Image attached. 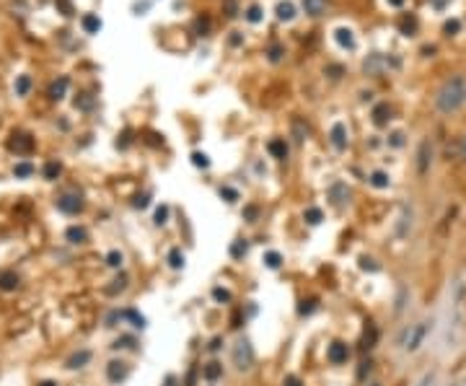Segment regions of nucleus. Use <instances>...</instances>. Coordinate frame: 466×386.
<instances>
[{
  "label": "nucleus",
  "mask_w": 466,
  "mask_h": 386,
  "mask_svg": "<svg viewBox=\"0 0 466 386\" xmlns=\"http://www.w3.org/2000/svg\"><path fill=\"white\" fill-rule=\"evenodd\" d=\"M262 18H264V13H262V8H259L257 3L246 8V21H249V24H259Z\"/></svg>",
  "instance_id": "nucleus-31"
},
{
  "label": "nucleus",
  "mask_w": 466,
  "mask_h": 386,
  "mask_svg": "<svg viewBox=\"0 0 466 386\" xmlns=\"http://www.w3.org/2000/svg\"><path fill=\"white\" fill-rule=\"evenodd\" d=\"M60 171H62L60 161H50V164H44V179H57Z\"/></svg>",
  "instance_id": "nucleus-32"
},
{
  "label": "nucleus",
  "mask_w": 466,
  "mask_h": 386,
  "mask_svg": "<svg viewBox=\"0 0 466 386\" xmlns=\"http://www.w3.org/2000/svg\"><path fill=\"white\" fill-rule=\"evenodd\" d=\"M246 252H249V246H246V241H236V244L231 246V254H233V257H244Z\"/></svg>",
  "instance_id": "nucleus-44"
},
{
  "label": "nucleus",
  "mask_w": 466,
  "mask_h": 386,
  "mask_svg": "<svg viewBox=\"0 0 466 386\" xmlns=\"http://www.w3.org/2000/svg\"><path fill=\"white\" fill-rule=\"evenodd\" d=\"M81 24H83V31H86V34H99V31H101V18L94 16V13H86V16L81 18Z\"/></svg>",
  "instance_id": "nucleus-22"
},
{
  "label": "nucleus",
  "mask_w": 466,
  "mask_h": 386,
  "mask_svg": "<svg viewBox=\"0 0 466 386\" xmlns=\"http://www.w3.org/2000/svg\"><path fill=\"white\" fill-rule=\"evenodd\" d=\"M275 16H277V21H282V24H290V21L295 18V5L290 3V0H280V3L275 5Z\"/></svg>",
  "instance_id": "nucleus-12"
},
{
  "label": "nucleus",
  "mask_w": 466,
  "mask_h": 386,
  "mask_svg": "<svg viewBox=\"0 0 466 386\" xmlns=\"http://www.w3.org/2000/svg\"><path fill=\"white\" fill-rule=\"evenodd\" d=\"M368 184H370V187H376V189H389L391 176L386 174V171H373V174L368 176Z\"/></svg>",
  "instance_id": "nucleus-21"
},
{
  "label": "nucleus",
  "mask_w": 466,
  "mask_h": 386,
  "mask_svg": "<svg viewBox=\"0 0 466 386\" xmlns=\"http://www.w3.org/2000/svg\"><path fill=\"white\" fill-rule=\"evenodd\" d=\"M119 145H122V148H127V145H130V132L122 135V143H119Z\"/></svg>",
  "instance_id": "nucleus-59"
},
{
  "label": "nucleus",
  "mask_w": 466,
  "mask_h": 386,
  "mask_svg": "<svg viewBox=\"0 0 466 386\" xmlns=\"http://www.w3.org/2000/svg\"><path fill=\"white\" fill-rule=\"evenodd\" d=\"M282 57H285V47H282L280 42H272V44H269V50H267V60L277 65Z\"/></svg>",
  "instance_id": "nucleus-27"
},
{
  "label": "nucleus",
  "mask_w": 466,
  "mask_h": 386,
  "mask_svg": "<svg viewBox=\"0 0 466 386\" xmlns=\"http://www.w3.org/2000/svg\"><path fill=\"white\" fill-rule=\"evenodd\" d=\"M8 148L13 153H31L34 151V138L26 135V132H18V135H13V138L8 140Z\"/></svg>",
  "instance_id": "nucleus-7"
},
{
  "label": "nucleus",
  "mask_w": 466,
  "mask_h": 386,
  "mask_svg": "<svg viewBox=\"0 0 466 386\" xmlns=\"http://www.w3.org/2000/svg\"><path fill=\"white\" fill-rule=\"evenodd\" d=\"M16 288H18L16 272H0V290H16Z\"/></svg>",
  "instance_id": "nucleus-25"
},
{
  "label": "nucleus",
  "mask_w": 466,
  "mask_h": 386,
  "mask_svg": "<svg viewBox=\"0 0 466 386\" xmlns=\"http://www.w3.org/2000/svg\"><path fill=\"white\" fill-rule=\"evenodd\" d=\"M430 329H433V319H419V322H414V324H407V327L402 329L399 339H396V347L407 350V353H417V350L425 345Z\"/></svg>",
  "instance_id": "nucleus-2"
},
{
  "label": "nucleus",
  "mask_w": 466,
  "mask_h": 386,
  "mask_svg": "<svg viewBox=\"0 0 466 386\" xmlns=\"http://www.w3.org/2000/svg\"><path fill=\"white\" fill-rule=\"evenodd\" d=\"M37 386H57L54 381H42V384H37Z\"/></svg>",
  "instance_id": "nucleus-61"
},
{
  "label": "nucleus",
  "mask_w": 466,
  "mask_h": 386,
  "mask_svg": "<svg viewBox=\"0 0 466 386\" xmlns=\"http://www.w3.org/2000/svg\"><path fill=\"white\" fill-rule=\"evenodd\" d=\"M433 384H435V371H430V373H425V376L419 379L414 386H433Z\"/></svg>",
  "instance_id": "nucleus-48"
},
{
  "label": "nucleus",
  "mask_w": 466,
  "mask_h": 386,
  "mask_svg": "<svg viewBox=\"0 0 466 386\" xmlns=\"http://www.w3.org/2000/svg\"><path fill=\"white\" fill-rule=\"evenodd\" d=\"M466 101V81L464 75H453L448 81H443V86L435 94V109L440 114H456Z\"/></svg>",
  "instance_id": "nucleus-1"
},
{
  "label": "nucleus",
  "mask_w": 466,
  "mask_h": 386,
  "mask_svg": "<svg viewBox=\"0 0 466 386\" xmlns=\"http://www.w3.org/2000/svg\"><path fill=\"white\" fill-rule=\"evenodd\" d=\"M65 238L70 244H83L88 238V233H86V228H81V225H70V228L65 231Z\"/></svg>",
  "instance_id": "nucleus-23"
},
{
  "label": "nucleus",
  "mask_w": 466,
  "mask_h": 386,
  "mask_svg": "<svg viewBox=\"0 0 466 386\" xmlns=\"http://www.w3.org/2000/svg\"><path fill=\"white\" fill-rule=\"evenodd\" d=\"M220 345H223V339H220V337H215L212 342H210V350H220Z\"/></svg>",
  "instance_id": "nucleus-58"
},
{
  "label": "nucleus",
  "mask_w": 466,
  "mask_h": 386,
  "mask_svg": "<svg viewBox=\"0 0 466 386\" xmlns=\"http://www.w3.org/2000/svg\"><path fill=\"white\" fill-rule=\"evenodd\" d=\"M135 208H148V195H138V197H135Z\"/></svg>",
  "instance_id": "nucleus-56"
},
{
  "label": "nucleus",
  "mask_w": 466,
  "mask_h": 386,
  "mask_svg": "<svg viewBox=\"0 0 466 386\" xmlns=\"http://www.w3.org/2000/svg\"><path fill=\"white\" fill-rule=\"evenodd\" d=\"M383 67H386V60L381 55H368V57L362 60V73H368V75H381Z\"/></svg>",
  "instance_id": "nucleus-11"
},
{
  "label": "nucleus",
  "mask_w": 466,
  "mask_h": 386,
  "mask_svg": "<svg viewBox=\"0 0 466 386\" xmlns=\"http://www.w3.org/2000/svg\"><path fill=\"white\" fill-rule=\"evenodd\" d=\"M391 119V107L386 104H378V107H373V124H378V127H383V124H389Z\"/></svg>",
  "instance_id": "nucleus-16"
},
{
  "label": "nucleus",
  "mask_w": 466,
  "mask_h": 386,
  "mask_svg": "<svg viewBox=\"0 0 466 386\" xmlns=\"http://www.w3.org/2000/svg\"><path fill=\"white\" fill-rule=\"evenodd\" d=\"M231 47H241V44H244V34L241 31H231Z\"/></svg>",
  "instance_id": "nucleus-50"
},
{
  "label": "nucleus",
  "mask_w": 466,
  "mask_h": 386,
  "mask_svg": "<svg viewBox=\"0 0 466 386\" xmlns=\"http://www.w3.org/2000/svg\"><path fill=\"white\" fill-rule=\"evenodd\" d=\"M399 26H402V31L409 37V34H414V29H417V18H414V16H404Z\"/></svg>",
  "instance_id": "nucleus-36"
},
{
  "label": "nucleus",
  "mask_w": 466,
  "mask_h": 386,
  "mask_svg": "<svg viewBox=\"0 0 466 386\" xmlns=\"http://www.w3.org/2000/svg\"><path fill=\"white\" fill-rule=\"evenodd\" d=\"M192 164H195L197 168H207V166H210V158L197 151V153H192Z\"/></svg>",
  "instance_id": "nucleus-40"
},
{
  "label": "nucleus",
  "mask_w": 466,
  "mask_h": 386,
  "mask_svg": "<svg viewBox=\"0 0 466 386\" xmlns=\"http://www.w3.org/2000/svg\"><path fill=\"white\" fill-rule=\"evenodd\" d=\"M264 265H267L269 270H277V267L282 265V257H280V252H267V254H264Z\"/></svg>",
  "instance_id": "nucleus-35"
},
{
  "label": "nucleus",
  "mask_w": 466,
  "mask_h": 386,
  "mask_svg": "<svg viewBox=\"0 0 466 386\" xmlns=\"http://www.w3.org/2000/svg\"><path fill=\"white\" fill-rule=\"evenodd\" d=\"M386 3H389L391 8H402V5H404V0H386Z\"/></svg>",
  "instance_id": "nucleus-60"
},
{
  "label": "nucleus",
  "mask_w": 466,
  "mask_h": 386,
  "mask_svg": "<svg viewBox=\"0 0 466 386\" xmlns=\"http://www.w3.org/2000/svg\"><path fill=\"white\" fill-rule=\"evenodd\" d=\"M324 73L332 78V81H337V78H342V73H345V67L342 65H326L324 67Z\"/></svg>",
  "instance_id": "nucleus-41"
},
{
  "label": "nucleus",
  "mask_w": 466,
  "mask_h": 386,
  "mask_svg": "<svg viewBox=\"0 0 466 386\" xmlns=\"http://www.w3.org/2000/svg\"><path fill=\"white\" fill-rule=\"evenodd\" d=\"M257 213H259V210H257L254 205H249V208L244 210V218H246L249 223H254V221H257Z\"/></svg>",
  "instance_id": "nucleus-51"
},
{
  "label": "nucleus",
  "mask_w": 466,
  "mask_h": 386,
  "mask_svg": "<svg viewBox=\"0 0 466 386\" xmlns=\"http://www.w3.org/2000/svg\"><path fill=\"white\" fill-rule=\"evenodd\" d=\"M202 379H205V381H210V384H212V381H218V379H223V366H220L218 360H210L207 366L202 368Z\"/></svg>",
  "instance_id": "nucleus-17"
},
{
  "label": "nucleus",
  "mask_w": 466,
  "mask_h": 386,
  "mask_svg": "<svg viewBox=\"0 0 466 386\" xmlns=\"http://www.w3.org/2000/svg\"><path fill=\"white\" fill-rule=\"evenodd\" d=\"M301 3H303V10H306L309 16H321L324 10H326V3H329V0H301Z\"/></svg>",
  "instance_id": "nucleus-20"
},
{
  "label": "nucleus",
  "mask_w": 466,
  "mask_h": 386,
  "mask_svg": "<svg viewBox=\"0 0 466 386\" xmlns=\"http://www.w3.org/2000/svg\"><path fill=\"white\" fill-rule=\"evenodd\" d=\"M57 3V8L62 10V16H73L75 10H73V5H70V0H54Z\"/></svg>",
  "instance_id": "nucleus-45"
},
{
  "label": "nucleus",
  "mask_w": 466,
  "mask_h": 386,
  "mask_svg": "<svg viewBox=\"0 0 466 386\" xmlns=\"http://www.w3.org/2000/svg\"><path fill=\"white\" fill-rule=\"evenodd\" d=\"M75 107H78V109H83V111H88L91 107H94V99H91L88 94H81V96L75 99Z\"/></svg>",
  "instance_id": "nucleus-42"
},
{
  "label": "nucleus",
  "mask_w": 466,
  "mask_h": 386,
  "mask_svg": "<svg viewBox=\"0 0 466 386\" xmlns=\"http://www.w3.org/2000/svg\"><path fill=\"white\" fill-rule=\"evenodd\" d=\"M111 282H114V285H109L106 288V293H109V296H114V293H122L124 288H127V277H117V280H111Z\"/></svg>",
  "instance_id": "nucleus-37"
},
{
  "label": "nucleus",
  "mask_w": 466,
  "mask_h": 386,
  "mask_svg": "<svg viewBox=\"0 0 466 386\" xmlns=\"http://www.w3.org/2000/svg\"><path fill=\"white\" fill-rule=\"evenodd\" d=\"M111 347H135V339H132V337H122V339H117Z\"/></svg>",
  "instance_id": "nucleus-52"
},
{
  "label": "nucleus",
  "mask_w": 466,
  "mask_h": 386,
  "mask_svg": "<svg viewBox=\"0 0 466 386\" xmlns=\"http://www.w3.org/2000/svg\"><path fill=\"white\" fill-rule=\"evenodd\" d=\"M376 339H378V329H376V324H373V322H368L365 334H362V345H365V347H373V345H376Z\"/></svg>",
  "instance_id": "nucleus-29"
},
{
  "label": "nucleus",
  "mask_w": 466,
  "mask_h": 386,
  "mask_svg": "<svg viewBox=\"0 0 466 386\" xmlns=\"http://www.w3.org/2000/svg\"><path fill=\"white\" fill-rule=\"evenodd\" d=\"M313 309H316V303H313V301H303V306H301V309H298V311H301V314L306 316V314H311Z\"/></svg>",
  "instance_id": "nucleus-54"
},
{
  "label": "nucleus",
  "mask_w": 466,
  "mask_h": 386,
  "mask_svg": "<svg viewBox=\"0 0 466 386\" xmlns=\"http://www.w3.org/2000/svg\"><path fill=\"white\" fill-rule=\"evenodd\" d=\"M329 140H332L334 151H345L347 143H350V138H347V124H345V122H334L332 130H329Z\"/></svg>",
  "instance_id": "nucleus-6"
},
{
  "label": "nucleus",
  "mask_w": 466,
  "mask_h": 386,
  "mask_svg": "<svg viewBox=\"0 0 466 386\" xmlns=\"http://www.w3.org/2000/svg\"><path fill=\"white\" fill-rule=\"evenodd\" d=\"M166 386H174V376H168V379H166Z\"/></svg>",
  "instance_id": "nucleus-62"
},
{
  "label": "nucleus",
  "mask_w": 466,
  "mask_h": 386,
  "mask_svg": "<svg viewBox=\"0 0 466 386\" xmlns=\"http://www.w3.org/2000/svg\"><path fill=\"white\" fill-rule=\"evenodd\" d=\"M220 197H225V202H236L238 200L236 189H231V187H220Z\"/></svg>",
  "instance_id": "nucleus-46"
},
{
  "label": "nucleus",
  "mask_w": 466,
  "mask_h": 386,
  "mask_svg": "<svg viewBox=\"0 0 466 386\" xmlns=\"http://www.w3.org/2000/svg\"><path fill=\"white\" fill-rule=\"evenodd\" d=\"M233 366L238 371H249L254 366V350L249 345V339H238L233 345Z\"/></svg>",
  "instance_id": "nucleus-3"
},
{
  "label": "nucleus",
  "mask_w": 466,
  "mask_h": 386,
  "mask_svg": "<svg viewBox=\"0 0 466 386\" xmlns=\"http://www.w3.org/2000/svg\"><path fill=\"white\" fill-rule=\"evenodd\" d=\"M122 262H124V257H122V252H117V249L106 254V265L109 267H122Z\"/></svg>",
  "instance_id": "nucleus-39"
},
{
  "label": "nucleus",
  "mask_w": 466,
  "mask_h": 386,
  "mask_svg": "<svg viewBox=\"0 0 466 386\" xmlns=\"http://www.w3.org/2000/svg\"><path fill=\"white\" fill-rule=\"evenodd\" d=\"M309 135H311V127H309V124H306L303 119H293V138H295V140L303 143Z\"/></svg>",
  "instance_id": "nucleus-24"
},
{
  "label": "nucleus",
  "mask_w": 466,
  "mask_h": 386,
  "mask_svg": "<svg viewBox=\"0 0 466 386\" xmlns=\"http://www.w3.org/2000/svg\"><path fill=\"white\" fill-rule=\"evenodd\" d=\"M57 210L60 213H67V215H78L83 210V200L78 197V195H62L57 200Z\"/></svg>",
  "instance_id": "nucleus-8"
},
{
  "label": "nucleus",
  "mask_w": 466,
  "mask_h": 386,
  "mask_svg": "<svg viewBox=\"0 0 466 386\" xmlns=\"http://www.w3.org/2000/svg\"><path fill=\"white\" fill-rule=\"evenodd\" d=\"M282 386H301V379H298V376H285Z\"/></svg>",
  "instance_id": "nucleus-55"
},
{
  "label": "nucleus",
  "mask_w": 466,
  "mask_h": 386,
  "mask_svg": "<svg viewBox=\"0 0 466 386\" xmlns=\"http://www.w3.org/2000/svg\"><path fill=\"white\" fill-rule=\"evenodd\" d=\"M347 197H350V189H347L345 181H334V184L329 187V200H332L334 208H342L347 202Z\"/></svg>",
  "instance_id": "nucleus-10"
},
{
  "label": "nucleus",
  "mask_w": 466,
  "mask_h": 386,
  "mask_svg": "<svg viewBox=\"0 0 466 386\" xmlns=\"http://www.w3.org/2000/svg\"><path fill=\"white\" fill-rule=\"evenodd\" d=\"M334 39L342 50H355V34H352L347 26H339L334 29Z\"/></svg>",
  "instance_id": "nucleus-13"
},
{
  "label": "nucleus",
  "mask_w": 466,
  "mask_h": 386,
  "mask_svg": "<svg viewBox=\"0 0 466 386\" xmlns=\"http://www.w3.org/2000/svg\"><path fill=\"white\" fill-rule=\"evenodd\" d=\"M430 166H433V143L422 140L419 148H417V174L425 176L430 171Z\"/></svg>",
  "instance_id": "nucleus-4"
},
{
  "label": "nucleus",
  "mask_w": 466,
  "mask_h": 386,
  "mask_svg": "<svg viewBox=\"0 0 466 386\" xmlns=\"http://www.w3.org/2000/svg\"><path fill=\"white\" fill-rule=\"evenodd\" d=\"M13 91H16V96H26L29 91H31V75H18Z\"/></svg>",
  "instance_id": "nucleus-28"
},
{
  "label": "nucleus",
  "mask_w": 466,
  "mask_h": 386,
  "mask_svg": "<svg viewBox=\"0 0 466 386\" xmlns=\"http://www.w3.org/2000/svg\"><path fill=\"white\" fill-rule=\"evenodd\" d=\"M127 373H130V368H127V363H124V360H111L109 366H106V379L111 384L124 381V379H127Z\"/></svg>",
  "instance_id": "nucleus-9"
},
{
  "label": "nucleus",
  "mask_w": 466,
  "mask_h": 386,
  "mask_svg": "<svg viewBox=\"0 0 466 386\" xmlns=\"http://www.w3.org/2000/svg\"><path fill=\"white\" fill-rule=\"evenodd\" d=\"M350 355H352V350H350V345H345V342H332V345H329V350H326V358H329V363H334V366H342V363H347Z\"/></svg>",
  "instance_id": "nucleus-5"
},
{
  "label": "nucleus",
  "mask_w": 466,
  "mask_h": 386,
  "mask_svg": "<svg viewBox=\"0 0 466 386\" xmlns=\"http://www.w3.org/2000/svg\"><path fill=\"white\" fill-rule=\"evenodd\" d=\"M409 228H412V208L404 205L402 215H399V225H396V236H399V238L409 236Z\"/></svg>",
  "instance_id": "nucleus-14"
},
{
  "label": "nucleus",
  "mask_w": 466,
  "mask_h": 386,
  "mask_svg": "<svg viewBox=\"0 0 466 386\" xmlns=\"http://www.w3.org/2000/svg\"><path fill=\"white\" fill-rule=\"evenodd\" d=\"M88 360H91V350H78V353H73L70 358H67V368H70V371L83 368Z\"/></svg>",
  "instance_id": "nucleus-19"
},
{
  "label": "nucleus",
  "mask_w": 466,
  "mask_h": 386,
  "mask_svg": "<svg viewBox=\"0 0 466 386\" xmlns=\"http://www.w3.org/2000/svg\"><path fill=\"white\" fill-rule=\"evenodd\" d=\"M212 296H215V301H223V303H228V301H231V293H228V290H223V288H215V290H212Z\"/></svg>",
  "instance_id": "nucleus-49"
},
{
  "label": "nucleus",
  "mask_w": 466,
  "mask_h": 386,
  "mask_svg": "<svg viewBox=\"0 0 466 386\" xmlns=\"http://www.w3.org/2000/svg\"><path fill=\"white\" fill-rule=\"evenodd\" d=\"M448 156H456L459 161H466V135L456 138V143H453V148L448 145Z\"/></svg>",
  "instance_id": "nucleus-26"
},
{
  "label": "nucleus",
  "mask_w": 466,
  "mask_h": 386,
  "mask_svg": "<svg viewBox=\"0 0 466 386\" xmlns=\"http://www.w3.org/2000/svg\"><path fill=\"white\" fill-rule=\"evenodd\" d=\"M67 86H70V81H67L65 75H62V78H57V81H52V83H50V91H47V96H50L52 101H60V99L65 96Z\"/></svg>",
  "instance_id": "nucleus-15"
},
{
  "label": "nucleus",
  "mask_w": 466,
  "mask_h": 386,
  "mask_svg": "<svg viewBox=\"0 0 466 386\" xmlns=\"http://www.w3.org/2000/svg\"><path fill=\"white\" fill-rule=\"evenodd\" d=\"M389 145L391 148H402L404 145V132H391L389 135Z\"/></svg>",
  "instance_id": "nucleus-43"
},
{
  "label": "nucleus",
  "mask_w": 466,
  "mask_h": 386,
  "mask_svg": "<svg viewBox=\"0 0 466 386\" xmlns=\"http://www.w3.org/2000/svg\"><path fill=\"white\" fill-rule=\"evenodd\" d=\"M459 31V21H448L446 24V34H456Z\"/></svg>",
  "instance_id": "nucleus-57"
},
{
  "label": "nucleus",
  "mask_w": 466,
  "mask_h": 386,
  "mask_svg": "<svg viewBox=\"0 0 466 386\" xmlns=\"http://www.w3.org/2000/svg\"><path fill=\"white\" fill-rule=\"evenodd\" d=\"M13 174H16L18 179H26V176H31V174H34V166H31V164H16Z\"/></svg>",
  "instance_id": "nucleus-38"
},
{
  "label": "nucleus",
  "mask_w": 466,
  "mask_h": 386,
  "mask_svg": "<svg viewBox=\"0 0 466 386\" xmlns=\"http://www.w3.org/2000/svg\"><path fill=\"white\" fill-rule=\"evenodd\" d=\"M195 31H197V37H205V34L210 31V18H207V16L195 18Z\"/></svg>",
  "instance_id": "nucleus-34"
},
{
  "label": "nucleus",
  "mask_w": 466,
  "mask_h": 386,
  "mask_svg": "<svg viewBox=\"0 0 466 386\" xmlns=\"http://www.w3.org/2000/svg\"><path fill=\"white\" fill-rule=\"evenodd\" d=\"M168 265L174 270H181L184 267V252H181V249H171V252H168Z\"/></svg>",
  "instance_id": "nucleus-30"
},
{
  "label": "nucleus",
  "mask_w": 466,
  "mask_h": 386,
  "mask_svg": "<svg viewBox=\"0 0 466 386\" xmlns=\"http://www.w3.org/2000/svg\"><path fill=\"white\" fill-rule=\"evenodd\" d=\"M166 221H168V208H166V205H161V208L155 210V223H158V225H163Z\"/></svg>",
  "instance_id": "nucleus-47"
},
{
  "label": "nucleus",
  "mask_w": 466,
  "mask_h": 386,
  "mask_svg": "<svg viewBox=\"0 0 466 386\" xmlns=\"http://www.w3.org/2000/svg\"><path fill=\"white\" fill-rule=\"evenodd\" d=\"M360 267H362V270H370V272H376V270H378V265L373 262V259H365V257L360 259Z\"/></svg>",
  "instance_id": "nucleus-53"
},
{
  "label": "nucleus",
  "mask_w": 466,
  "mask_h": 386,
  "mask_svg": "<svg viewBox=\"0 0 466 386\" xmlns=\"http://www.w3.org/2000/svg\"><path fill=\"white\" fill-rule=\"evenodd\" d=\"M303 218H306V223H311V225H319L321 223V218H324V213L319 210V208H309L303 213Z\"/></svg>",
  "instance_id": "nucleus-33"
},
{
  "label": "nucleus",
  "mask_w": 466,
  "mask_h": 386,
  "mask_svg": "<svg viewBox=\"0 0 466 386\" xmlns=\"http://www.w3.org/2000/svg\"><path fill=\"white\" fill-rule=\"evenodd\" d=\"M267 151H269L272 156H275L277 161H285V158H288V143L282 140V138H275V140H269Z\"/></svg>",
  "instance_id": "nucleus-18"
}]
</instances>
